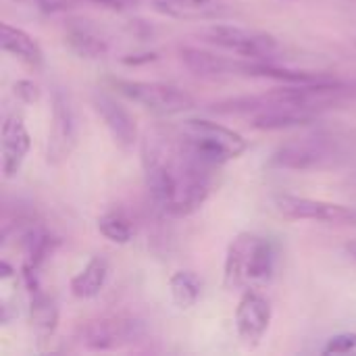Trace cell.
Masks as SVG:
<instances>
[{
    "instance_id": "obj_1",
    "label": "cell",
    "mask_w": 356,
    "mask_h": 356,
    "mask_svg": "<svg viewBox=\"0 0 356 356\" xmlns=\"http://www.w3.org/2000/svg\"><path fill=\"white\" fill-rule=\"evenodd\" d=\"M144 177L152 202L171 217H188L198 211L211 192L213 169L194 159L177 140L150 138L144 144Z\"/></svg>"
},
{
    "instance_id": "obj_2",
    "label": "cell",
    "mask_w": 356,
    "mask_h": 356,
    "mask_svg": "<svg viewBox=\"0 0 356 356\" xmlns=\"http://www.w3.org/2000/svg\"><path fill=\"white\" fill-rule=\"evenodd\" d=\"M277 267V246L257 234L236 236L225 254L223 284L227 290H259L267 286Z\"/></svg>"
},
{
    "instance_id": "obj_3",
    "label": "cell",
    "mask_w": 356,
    "mask_h": 356,
    "mask_svg": "<svg viewBox=\"0 0 356 356\" xmlns=\"http://www.w3.org/2000/svg\"><path fill=\"white\" fill-rule=\"evenodd\" d=\"M175 136L194 159L211 169L242 156L248 148L244 136L209 119H188L175 127Z\"/></svg>"
},
{
    "instance_id": "obj_4",
    "label": "cell",
    "mask_w": 356,
    "mask_h": 356,
    "mask_svg": "<svg viewBox=\"0 0 356 356\" xmlns=\"http://www.w3.org/2000/svg\"><path fill=\"white\" fill-rule=\"evenodd\" d=\"M346 159L344 138L336 134H315L280 146L269 165L286 171H315L340 165Z\"/></svg>"
},
{
    "instance_id": "obj_5",
    "label": "cell",
    "mask_w": 356,
    "mask_h": 356,
    "mask_svg": "<svg viewBox=\"0 0 356 356\" xmlns=\"http://www.w3.org/2000/svg\"><path fill=\"white\" fill-rule=\"evenodd\" d=\"M113 90H117L119 96L140 104L142 108L169 117L179 115L184 111H190L196 100L181 88L161 83V81H138V79H111Z\"/></svg>"
},
{
    "instance_id": "obj_6",
    "label": "cell",
    "mask_w": 356,
    "mask_h": 356,
    "mask_svg": "<svg viewBox=\"0 0 356 356\" xmlns=\"http://www.w3.org/2000/svg\"><path fill=\"white\" fill-rule=\"evenodd\" d=\"M202 40L211 46L250 60H271L277 52V40L265 31L238 25H211L202 29Z\"/></svg>"
},
{
    "instance_id": "obj_7",
    "label": "cell",
    "mask_w": 356,
    "mask_h": 356,
    "mask_svg": "<svg viewBox=\"0 0 356 356\" xmlns=\"http://www.w3.org/2000/svg\"><path fill=\"white\" fill-rule=\"evenodd\" d=\"M144 338V323L129 315H108L86 323L79 342L88 350H117Z\"/></svg>"
},
{
    "instance_id": "obj_8",
    "label": "cell",
    "mask_w": 356,
    "mask_h": 356,
    "mask_svg": "<svg viewBox=\"0 0 356 356\" xmlns=\"http://www.w3.org/2000/svg\"><path fill=\"white\" fill-rule=\"evenodd\" d=\"M275 211L290 221H321L332 225H356V207L315 200L294 194L273 196Z\"/></svg>"
},
{
    "instance_id": "obj_9",
    "label": "cell",
    "mask_w": 356,
    "mask_h": 356,
    "mask_svg": "<svg viewBox=\"0 0 356 356\" xmlns=\"http://www.w3.org/2000/svg\"><path fill=\"white\" fill-rule=\"evenodd\" d=\"M271 325V302L259 290H244L236 307V332L244 346L261 344Z\"/></svg>"
},
{
    "instance_id": "obj_10",
    "label": "cell",
    "mask_w": 356,
    "mask_h": 356,
    "mask_svg": "<svg viewBox=\"0 0 356 356\" xmlns=\"http://www.w3.org/2000/svg\"><path fill=\"white\" fill-rule=\"evenodd\" d=\"M77 140V123L71 100L65 92L56 90L52 96V123L48 131V163L58 165L65 161Z\"/></svg>"
},
{
    "instance_id": "obj_11",
    "label": "cell",
    "mask_w": 356,
    "mask_h": 356,
    "mask_svg": "<svg viewBox=\"0 0 356 356\" xmlns=\"http://www.w3.org/2000/svg\"><path fill=\"white\" fill-rule=\"evenodd\" d=\"M92 104L98 117L102 119L104 127L113 136L115 144L125 152L131 150L138 140V127H136V119L131 117V113L115 96L102 90H96L92 94Z\"/></svg>"
},
{
    "instance_id": "obj_12",
    "label": "cell",
    "mask_w": 356,
    "mask_h": 356,
    "mask_svg": "<svg viewBox=\"0 0 356 356\" xmlns=\"http://www.w3.org/2000/svg\"><path fill=\"white\" fill-rule=\"evenodd\" d=\"M2 173L6 179L15 177L31 148L29 131L19 115H8L2 123Z\"/></svg>"
},
{
    "instance_id": "obj_13",
    "label": "cell",
    "mask_w": 356,
    "mask_h": 356,
    "mask_svg": "<svg viewBox=\"0 0 356 356\" xmlns=\"http://www.w3.org/2000/svg\"><path fill=\"white\" fill-rule=\"evenodd\" d=\"M65 44L81 58H102L108 52V42L100 29L83 19H73L65 27Z\"/></svg>"
},
{
    "instance_id": "obj_14",
    "label": "cell",
    "mask_w": 356,
    "mask_h": 356,
    "mask_svg": "<svg viewBox=\"0 0 356 356\" xmlns=\"http://www.w3.org/2000/svg\"><path fill=\"white\" fill-rule=\"evenodd\" d=\"M140 4L150 6L152 10L184 21L211 19L223 13V0H138Z\"/></svg>"
},
{
    "instance_id": "obj_15",
    "label": "cell",
    "mask_w": 356,
    "mask_h": 356,
    "mask_svg": "<svg viewBox=\"0 0 356 356\" xmlns=\"http://www.w3.org/2000/svg\"><path fill=\"white\" fill-rule=\"evenodd\" d=\"M181 63L200 77H223V75H238V60L240 58H227L209 50L184 46L179 50Z\"/></svg>"
},
{
    "instance_id": "obj_16",
    "label": "cell",
    "mask_w": 356,
    "mask_h": 356,
    "mask_svg": "<svg viewBox=\"0 0 356 356\" xmlns=\"http://www.w3.org/2000/svg\"><path fill=\"white\" fill-rule=\"evenodd\" d=\"M0 46L4 52L13 54L19 63H23L29 69H40L44 65V52L40 48V44L23 29L10 25V23H2L0 27Z\"/></svg>"
},
{
    "instance_id": "obj_17",
    "label": "cell",
    "mask_w": 356,
    "mask_h": 356,
    "mask_svg": "<svg viewBox=\"0 0 356 356\" xmlns=\"http://www.w3.org/2000/svg\"><path fill=\"white\" fill-rule=\"evenodd\" d=\"M31 300H29V321L33 336L40 344L48 342L56 327H58V307L52 296H48L40 286L29 290Z\"/></svg>"
},
{
    "instance_id": "obj_18",
    "label": "cell",
    "mask_w": 356,
    "mask_h": 356,
    "mask_svg": "<svg viewBox=\"0 0 356 356\" xmlns=\"http://www.w3.org/2000/svg\"><path fill=\"white\" fill-rule=\"evenodd\" d=\"M108 277V261L104 257H92L88 265L71 280V292L75 298L88 300L100 294Z\"/></svg>"
},
{
    "instance_id": "obj_19",
    "label": "cell",
    "mask_w": 356,
    "mask_h": 356,
    "mask_svg": "<svg viewBox=\"0 0 356 356\" xmlns=\"http://www.w3.org/2000/svg\"><path fill=\"white\" fill-rule=\"evenodd\" d=\"M200 290H202V284L198 275L192 271H177L169 280L171 298L179 309H192L200 298Z\"/></svg>"
},
{
    "instance_id": "obj_20",
    "label": "cell",
    "mask_w": 356,
    "mask_h": 356,
    "mask_svg": "<svg viewBox=\"0 0 356 356\" xmlns=\"http://www.w3.org/2000/svg\"><path fill=\"white\" fill-rule=\"evenodd\" d=\"M98 232L115 244H127L134 238V223L123 211H106L98 219Z\"/></svg>"
},
{
    "instance_id": "obj_21",
    "label": "cell",
    "mask_w": 356,
    "mask_h": 356,
    "mask_svg": "<svg viewBox=\"0 0 356 356\" xmlns=\"http://www.w3.org/2000/svg\"><path fill=\"white\" fill-rule=\"evenodd\" d=\"M323 355H355L356 356V334L346 332V334H338L334 338L327 340V344L321 350Z\"/></svg>"
},
{
    "instance_id": "obj_22",
    "label": "cell",
    "mask_w": 356,
    "mask_h": 356,
    "mask_svg": "<svg viewBox=\"0 0 356 356\" xmlns=\"http://www.w3.org/2000/svg\"><path fill=\"white\" fill-rule=\"evenodd\" d=\"M38 8L44 13H58V10H67L71 6H75L79 0H35Z\"/></svg>"
},
{
    "instance_id": "obj_23",
    "label": "cell",
    "mask_w": 356,
    "mask_h": 356,
    "mask_svg": "<svg viewBox=\"0 0 356 356\" xmlns=\"http://www.w3.org/2000/svg\"><path fill=\"white\" fill-rule=\"evenodd\" d=\"M90 2H96L104 8H111V10H127L136 4H140L138 0H90Z\"/></svg>"
},
{
    "instance_id": "obj_24",
    "label": "cell",
    "mask_w": 356,
    "mask_h": 356,
    "mask_svg": "<svg viewBox=\"0 0 356 356\" xmlns=\"http://www.w3.org/2000/svg\"><path fill=\"white\" fill-rule=\"evenodd\" d=\"M15 92H17L19 96H23L25 102H33V100L38 98V88H35L33 83H29V81H19V83L15 86Z\"/></svg>"
},
{
    "instance_id": "obj_25",
    "label": "cell",
    "mask_w": 356,
    "mask_h": 356,
    "mask_svg": "<svg viewBox=\"0 0 356 356\" xmlns=\"http://www.w3.org/2000/svg\"><path fill=\"white\" fill-rule=\"evenodd\" d=\"M344 250H346V254L353 259V261H356V240H353V242H348L346 246H344Z\"/></svg>"
}]
</instances>
